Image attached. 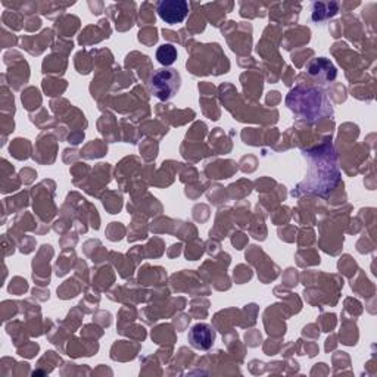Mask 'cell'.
<instances>
[{
    "label": "cell",
    "mask_w": 377,
    "mask_h": 377,
    "mask_svg": "<svg viewBox=\"0 0 377 377\" xmlns=\"http://www.w3.org/2000/svg\"><path fill=\"white\" fill-rule=\"evenodd\" d=\"M181 86V77L177 70H158L154 73L149 89L151 93L156 96L159 100H169L173 99Z\"/></svg>",
    "instance_id": "obj_1"
},
{
    "label": "cell",
    "mask_w": 377,
    "mask_h": 377,
    "mask_svg": "<svg viewBox=\"0 0 377 377\" xmlns=\"http://www.w3.org/2000/svg\"><path fill=\"white\" fill-rule=\"evenodd\" d=\"M156 12L167 24L176 26L187 18L189 5L186 0H161L156 5Z\"/></svg>",
    "instance_id": "obj_2"
},
{
    "label": "cell",
    "mask_w": 377,
    "mask_h": 377,
    "mask_svg": "<svg viewBox=\"0 0 377 377\" xmlns=\"http://www.w3.org/2000/svg\"><path fill=\"white\" fill-rule=\"evenodd\" d=\"M187 339L190 342V345L195 349L208 351L214 345L215 332H214V329L210 324L198 323L189 330Z\"/></svg>",
    "instance_id": "obj_3"
},
{
    "label": "cell",
    "mask_w": 377,
    "mask_h": 377,
    "mask_svg": "<svg viewBox=\"0 0 377 377\" xmlns=\"http://www.w3.org/2000/svg\"><path fill=\"white\" fill-rule=\"evenodd\" d=\"M339 5L338 3H323V2H315L313 5V21L314 22H323L329 19L330 17H333L338 14Z\"/></svg>",
    "instance_id": "obj_4"
},
{
    "label": "cell",
    "mask_w": 377,
    "mask_h": 377,
    "mask_svg": "<svg viewBox=\"0 0 377 377\" xmlns=\"http://www.w3.org/2000/svg\"><path fill=\"white\" fill-rule=\"evenodd\" d=\"M156 59H158L159 64L164 65V66L173 65L176 62V59H177L176 46L169 44V43L159 46L158 50H156Z\"/></svg>",
    "instance_id": "obj_5"
}]
</instances>
